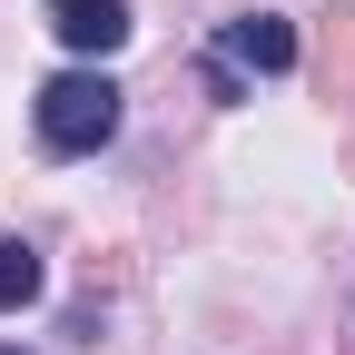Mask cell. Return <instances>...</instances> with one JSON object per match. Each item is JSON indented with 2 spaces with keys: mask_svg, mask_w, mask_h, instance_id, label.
Instances as JSON below:
<instances>
[{
  "mask_svg": "<svg viewBox=\"0 0 355 355\" xmlns=\"http://www.w3.org/2000/svg\"><path fill=\"white\" fill-rule=\"evenodd\" d=\"M50 30L69 40L79 60H109L128 40V0H50Z\"/></svg>",
  "mask_w": 355,
  "mask_h": 355,
  "instance_id": "cell-2",
  "label": "cell"
},
{
  "mask_svg": "<svg viewBox=\"0 0 355 355\" xmlns=\"http://www.w3.org/2000/svg\"><path fill=\"white\" fill-rule=\"evenodd\" d=\"M217 60H237V69H296V30L266 20V10H247V20H227Z\"/></svg>",
  "mask_w": 355,
  "mask_h": 355,
  "instance_id": "cell-3",
  "label": "cell"
},
{
  "mask_svg": "<svg viewBox=\"0 0 355 355\" xmlns=\"http://www.w3.org/2000/svg\"><path fill=\"white\" fill-rule=\"evenodd\" d=\"M30 296H40V257H30V247H0V316L30 306Z\"/></svg>",
  "mask_w": 355,
  "mask_h": 355,
  "instance_id": "cell-4",
  "label": "cell"
},
{
  "mask_svg": "<svg viewBox=\"0 0 355 355\" xmlns=\"http://www.w3.org/2000/svg\"><path fill=\"white\" fill-rule=\"evenodd\" d=\"M119 139V79L109 69H60L40 89V148L50 158H89Z\"/></svg>",
  "mask_w": 355,
  "mask_h": 355,
  "instance_id": "cell-1",
  "label": "cell"
}]
</instances>
